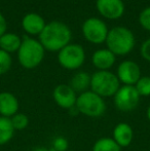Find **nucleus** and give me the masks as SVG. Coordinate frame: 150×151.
<instances>
[{
	"label": "nucleus",
	"instance_id": "f257e3e1",
	"mask_svg": "<svg viewBox=\"0 0 150 151\" xmlns=\"http://www.w3.org/2000/svg\"><path fill=\"white\" fill-rule=\"evenodd\" d=\"M71 37V30L65 23L52 21L46 24L45 28L40 33L39 42L45 50L60 52L70 43Z\"/></svg>",
	"mask_w": 150,
	"mask_h": 151
},
{
	"label": "nucleus",
	"instance_id": "f03ea898",
	"mask_svg": "<svg viewBox=\"0 0 150 151\" xmlns=\"http://www.w3.org/2000/svg\"><path fill=\"white\" fill-rule=\"evenodd\" d=\"M105 42L107 48L115 56H126L135 47L136 39L134 33L128 28L117 26L109 30Z\"/></svg>",
	"mask_w": 150,
	"mask_h": 151
},
{
	"label": "nucleus",
	"instance_id": "7ed1b4c3",
	"mask_svg": "<svg viewBox=\"0 0 150 151\" xmlns=\"http://www.w3.org/2000/svg\"><path fill=\"white\" fill-rule=\"evenodd\" d=\"M44 52L45 50L39 40L25 36L18 50V59L21 66L25 69H34L42 63Z\"/></svg>",
	"mask_w": 150,
	"mask_h": 151
},
{
	"label": "nucleus",
	"instance_id": "20e7f679",
	"mask_svg": "<svg viewBox=\"0 0 150 151\" xmlns=\"http://www.w3.org/2000/svg\"><path fill=\"white\" fill-rule=\"evenodd\" d=\"M120 82L116 74L108 71H97L90 78L92 91L102 98L113 97L120 88Z\"/></svg>",
	"mask_w": 150,
	"mask_h": 151
},
{
	"label": "nucleus",
	"instance_id": "39448f33",
	"mask_svg": "<svg viewBox=\"0 0 150 151\" xmlns=\"http://www.w3.org/2000/svg\"><path fill=\"white\" fill-rule=\"evenodd\" d=\"M80 114L88 117H101L106 111V103L104 99L92 91L79 93L75 105Z\"/></svg>",
	"mask_w": 150,
	"mask_h": 151
},
{
	"label": "nucleus",
	"instance_id": "423d86ee",
	"mask_svg": "<svg viewBox=\"0 0 150 151\" xmlns=\"http://www.w3.org/2000/svg\"><path fill=\"white\" fill-rule=\"evenodd\" d=\"M58 61L67 70L79 69L85 61L84 48L78 43H69L59 52Z\"/></svg>",
	"mask_w": 150,
	"mask_h": 151
},
{
	"label": "nucleus",
	"instance_id": "0eeeda50",
	"mask_svg": "<svg viewBox=\"0 0 150 151\" xmlns=\"http://www.w3.org/2000/svg\"><path fill=\"white\" fill-rule=\"evenodd\" d=\"M140 98L134 86H122L113 96V103L119 111L131 112L138 107Z\"/></svg>",
	"mask_w": 150,
	"mask_h": 151
},
{
	"label": "nucleus",
	"instance_id": "6e6552de",
	"mask_svg": "<svg viewBox=\"0 0 150 151\" xmlns=\"http://www.w3.org/2000/svg\"><path fill=\"white\" fill-rule=\"evenodd\" d=\"M108 32L106 23L98 18H88L82 24V34L90 43L100 44L105 42Z\"/></svg>",
	"mask_w": 150,
	"mask_h": 151
},
{
	"label": "nucleus",
	"instance_id": "1a4fd4ad",
	"mask_svg": "<svg viewBox=\"0 0 150 151\" xmlns=\"http://www.w3.org/2000/svg\"><path fill=\"white\" fill-rule=\"evenodd\" d=\"M116 76L119 82L123 83V86H135L142 76L141 68L134 61H122L117 67Z\"/></svg>",
	"mask_w": 150,
	"mask_h": 151
},
{
	"label": "nucleus",
	"instance_id": "9d476101",
	"mask_svg": "<svg viewBox=\"0 0 150 151\" xmlns=\"http://www.w3.org/2000/svg\"><path fill=\"white\" fill-rule=\"evenodd\" d=\"M77 93L73 91L69 84L61 83L55 88L52 91L54 101L59 107L70 110L75 107L77 101Z\"/></svg>",
	"mask_w": 150,
	"mask_h": 151
},
{
	"label": "nucleus",
	"instance_id": "9b49d317",
	"mask_svg": "<svg viewBox=\"0 0 150 151\" xmlns=\"http://www.w3.org/2000/svg\"><path fill=\"white\" fill-rule=\"evenodd\" d=\"M96 7L99 14L109 20H117L124 14L123 0H97Z\"/></svg>",
	"mask_w": 150,
	"mask_h": 151
},
{
	"label": "nucleus",
	"instance_id": "f8f14e48",
	"mask_svg": "<svg viewBox=\"0 0 150 151\" xmlns=\"http://www.w3.org/2000/svg\"><path fill=\"white\" fill-rule=\"evenodd\" d=\"M20 103L14 93L9 91L0 93V116L10 118L19 112Z\"/></svg>",
	"mask_w": 150,
	"mask_h": 151
},
{
	"label": "nucleus",
	"instance_id": "ddd939ff",
	"mask_svg": "<svg viewBox=\"0 0 150 151\" xmlns=\"http://www.w3.org/2000/svg\"><path fill=\"white\" fill-rule=\"evenodd\" d=\"M46 23L44 19L36 12H29L25 14L22 20V27L30 35H40L43 29L45 28Z\"/></svg>",
	"mask_w": 150,
	"mask_h": 151
},
{
	"label": "nucleus",
	"instance_id": "4468645a",
	"mask_svg": "<svg viewBox=\"0 0 150 151\" xmlns=\"http://www.w3.org/2000/svg\"><path fill=\"white\" fill-rule=\"evenodd\" d=\"M116 61V56L108 48H101L94 52L92 62L99 71H108L113 67Z\"/></svg>",
	"mask_w": 150,
	"mask_h": 151
},
{
	"label": "nucleus",
	"instance_id": "2eb2a0df",
	"mask_svg": "<svg viewBox=\"0 0 150 151\" xmlns=\"http://www.w3.org/2000/svg\"><path fill=\"white\" fill-rule=\"evenodd\" d=\"M112 136V139L120 147H128L132 144L134 139V131L128 123L119 122L113 129Z\"/></svg>",
	"mask_w": 150,
	"mask_h": 151
},
{
	"label": "nucleus",
	"instance_id": "dca6fc26",
	"mask_svg": "<svg viewBox=\"0 0 150 151\" xmlns=\"http://www.w3.org/2000/svg\"><path fill=\"white\" fill-rule=\"evenodd\" d=\"M21 44H22V39L16 33L6 32L0 37V50H4L8 54L18 52Z\"/></svg>",
	"mask_w": 150,
	"mask_h": 151
},
{
	"label": "nucleus",
	"instance_id": "f3484780",
	"mask_svg": "<svg viewBox=\"0 0 150 151\" xmlns=\"http://www.w3.org/2000/svg\"><path fill=\"white\" fill-rule=\"evenodd\" d=\"M90 78H92V75H90L88 72H77L71 78L69 86L73 88V91L76 93H84V91H88V88H90Z\"/></svg>",
	"mask_w": 150,
	"mask_h": 151
},
{
	"label": "nucleus",
	"instance_id": "a211bd4d",
	"mask_svg": "<svg viewBox=\"0 0 150 151\" xmlns=\"http://www.w3.org/2000/svg\"><path fill=\"white\" fill-rule=\"evenodd\" d=\"M14 135V129L10 118L0 116V146L9 143Z\"/></svg>",
	"mask_w": 150,
	"mask_h": 151
},
{
	"label": "nucleus",
	"instance_id": "6ab92c4d",
	"mask_svg": "<svg viewBox=\"0 0 150 151\" xmlns=\"http://www.w3.org/2000/svg\"><path fill=\"white\" fill-rule=\"evenodd\" d=\"M93 151H121V147L112 138L103 137L95 142Z\"/></svg>",
	"mask_w": 150,
	"mask_h": 151
},
{
	"label": "nucleus",
	"instance_id": "aec40b11",
	"mask_svg": "<svg viewBox=\"0 0 150 151\" xmlns=\"http://www.w3.org/2000/svg\"><path fill=\"white\" fill-rule=\"evenodd\" d=\"M10 121H11L14 131H23V129H27V127L29 125L28 116L21 112H18L12 117H10Z\"/></svg>",
	"mask_w": 150,
	"mask_h": 151
},
{
	"label": "nucleus",
	"instance_id": "412c9836",
	"mask_svg": "<svg viewBox=\"0 0 150 151\" xmlns=\"http://www.w3.org/2000/svg\"><path fill=\"white\" fill-rule=\"evenodd\" d=\"M140 97H149L150 96V76H141L140 79L135 84Z\"/></svg>",
	"mask_w": 150,
	"mask_h": 151
},
{
	"label": "nucleus",
	"instance_id": "4be33fe9",
	"mask_svg": "<svg viewBox=\"0 0 150 151\" xmlns=\"http://www.w3.org/2000/svg\"><path fill=\"white\" fill-rule=\"evenodd\" d=\"M12 65V59L10 54L0 50V75L7 73Z\"/></svg>",
	"mask_w": 150,
	"mask_h": 151
},
{
	"label": "nucleus",
	"instance_id": "5701e85b",
	"mask_svg": "<svg viewBox=\"0 0 150 151\" xmlns=\"http://www.w3.org/2000/svg\"><path fill=\"white\" fill-rule=\"evenodd\" d=\"M139 23L147 31H150V6L144 8L139 14Z\"/></svg>",
	"mask_w": 150,
	"mask_h": 151
},
{
	"label": "nucleus",
	"instance_id": "b1692460",
	"mask_svg": "<svg viewBox=\"0 0 150 151\" xmlns=\"http://www.w3.org/2000/svg\"><path fill=\"white\" fill-rule=\"evenodd\" d=\"M68 140L63 136H59L52 142V149L55 151H67L68 150Z\"/></svg>",
	"mask_w": 150,
	"mask_h": 151
},
{
	"label": "nucleus",
	"instance_id": "393cba45",
	"mask_svg": "<svg viewBox=\"0 0 150 151\" xmlns=\"http://www.w3.org/2000/svg\"><path fill=\"white\" fill-rule=\"evenodd\" d=\"M140 52H141V56L143 57V59L150 62V38L143 42L142 46H141Z\"/></svg>",
	"mask_w": 150,
	"mask_h": 151
},
{
	"label": "nucleus",
	"instance_id": "a878e982",
	"mask_svg": "<svg viewBox=\"0 0 150 151\" xmlns=\"http://www.w3.org/2000/svg\"><path fill=\"white\" fill-rule=\"evenodd\" d=\"M6 30H7V23L4 16L0 12V37L6 33Z\"/></svg>",
	"mask_w": 150,
	"mask_h": 151
},
{
	"label": "nucleus",
	"instance_id": "bb28decb",
	"mask_svg": "<svg viewBox=\"0 0 150 151\" xmlns=\"http://www.w3.org/2000/svg\"><path fill=\"white\" fill-rule=\"evenodd\" d=\"M32 151H55L54 149H48V148H46V147H36V148H34Z\"/></svg>",
	"mask_w": 150,
	"mask_h": 151
},
{
	"label": "nucleus",
	"instance_id": "cd10ccee",
	"mask_svg": "<svg viewBox=\"0 0 150 151\" xmlns=\"http://www.w3.org/2000/svg\"><path fill=\"white\" fill-rule=\"evenodd\" d=\"M146 116H147V118H148V120L150 121V105L148 106V108H147V110H146Z\"/></svg>",
	"mask_w": 150,
	"mask_h": 151
},
{
	"label": "nucleus",
	"instance_id": "c85d7f7f",
	"mask_svg": "<svg viewBox=\"0 0 150 151\" xmlns=\"http://www.w3.org/2000/svg\"><path fill=\"white\" fill-rule=\"evenodd\" d=\"M67 151H69V150H67Z\"/></svg>",
	"mask_w": 150,
	"mask_h": 151
}]
</instances>
